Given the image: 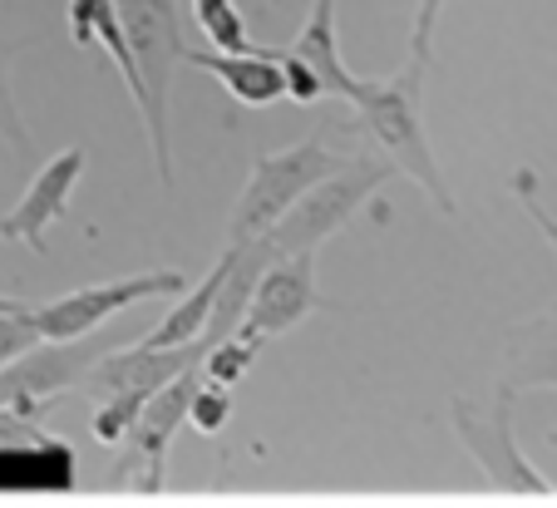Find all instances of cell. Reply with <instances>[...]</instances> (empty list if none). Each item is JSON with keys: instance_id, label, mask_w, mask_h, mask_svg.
I'll use <instances>...</instances> for the list:
<instances>
[{"instance_id": "6da1fadb", "label": "cell", "mask_w": 557, "mask_h": 508, "mask_svg": "<svg viewBox=\"0 0 557 508\" xmlns=\"http://www.w3.org/2000/svg\"><path fill=\"white\" fill-rule=\"evenodd\" d=\"M424 75H430V64L410 60L405 70H395L385 79H360L350 109L370 128V138L385 149L389 169L420 183L424 198L440 212H454L449 178H444L440 153H434L430 128H424Z\"/></svg>"}, {"instance_id": "7a4b0ae2", "label": "cell", "mask_w": 557, "mask_h": 508, "mask_svg": "<svg viewBox=\"0 0 557 508\" xmlns=\"http://www.w3.org/2000/svg\"><path fill=\"white\" fill-rule=\"evenodd\" d=\"M114 15L124 25V40L134 50L138 85H144V104L138 119L148 128V149H153V169L163 178V188L178 183L173 173V134H169V109H173V79L178 64L188 54L183 45V15L178 0H114Z\"/></svg>"}, {"instance_id": "3957f363", "label": "cell", "mask_w": 557, "mask_h": 508, "mask_svg": "<svg viewBox=\"0 0 557 508\" xmlns=\"http://www.w3.org/2000/svg\"><path fill=\"white\" fill-rule=\"evenodd\" d=\"M346 153H336L321 134L301 138L292 149H267L252 159V173H247V188L237 198L227 218V247H247V243H262L286 212L315 188L326 183L331 173L346 169Z\"/></svg>"}, {"instance_id": "277c9868", "label": "cell", "mask_w": 557, "mask_h": 508, "mask_svg": "<svg viewBox=\"0 0 557 508\" xmlns=\"http://www.w3.org/2000/svg\"><path fill=\"white\" fill-rule=\"evenodd\" d=\"M389 178H395V169H389L385 159H350L346 169L331 173L326 183H315V188L286 212L282 223L262 237V243L272 247V257L315 252V247L331 243V237H336Z\"/></svg>"}, {"instance_id": "5b68a950", "label": "cell", "mask_w": 557, "mask_h": 508, "mask_svg": "<svg viewBox=\"0 0 557 508\" xmlns=\"http://www.w3.org/2000/svg\"><path fill=\"white\" fill-rule=\"evenodd\" d=\"M183 286H188V272H178V267L114 276V282L79 286V292L50 301V307H35L30 321H35V331H40V340H85V336H95L109 317H119V311H128V307H144V301H158V297H178Z\"/></svg>"}, {"instance_id": "8992f818", "label": "cell", "mask_w": 557, "mask_h": 508, "mask_svg": "<svg viewBox=\"0 0 557 508\" xmlns=\"http://www.w3.org/2000/svg\"><path fill=\"white\" fill-rule=\"evenodd\" d=\"M454 430L494 488H504V494H553V484L537 474L533 459L513 439V395H498L494 405L459 400L454 405Z\"/></svg>"}, {"instance_id": "52a82bcc", "label": "cell", "mask_w": 557, "mask_h": 508, "mask_svg": "<svg viewBox=\"0 0 557 508\" xmlns=\"http://www.w3.org/2000/svg\"><path fill=\"white\" fill-rule=\"evenodd\" d=\"M104 356L95 340H40L30 356L0 371V420H30L50 400H60L74 381H85L89 365Z\"/></svg>"}, {"instance_id": "ba28073f", "label": "cell", "mask_w": 557, "mask_h": 508, "mask_svg": "<svg viewBox=\"0 0 557 508\" xmlns=\"http://www.w3.org/2000/svg\"><path fill=\"white\" fill-rule=\"evenodd\" d=\"M202 375L198 365L193 371H183L178 381H169L163 391L148 395L144 414L134 420V430H128V464H119V484L128 488H144V494H153L158 484H163V459H169V445L173 434L188 424V405L193 395H198Z\"/></svg>"}, {"instance_id": "9c48e42d", "label": "cell", "mask_w": 557, "mask_h": 508, "mask_svg": "<svg viewBox=\"0 0 557 508\" xmlns=\"http://www.w3.org/2000/svg\"><path fill=\"white\" fill-rule=\"evenodd\" d=\"M315 252L301 257H276L262 276H257V292L247 301V317L237 326V336L262 346L272 336H286L292 326H301L315 311Z\"/></svg>"}, {"instance_id": "30bf717a", "label": "cell", "mask_w": 557, "mask_h": 508, "mask_svg": "<svg viewBox=\"0 0 557 508\" xmlns=\"http://www.w3.org/2000/svg\"><path fill=\"white\" fill-rule=\"evenodd\" d=\"M85 163L89 159L79 144H74V149H60L54 159H45V169L35 173L30 188L21 193V202L0 218V237H5V243H25L30 252H45V233L64 218L74 188L85 178Z\"/></svg>"}, {"instance_id": "8fae6325", "label": "cell", "mask_w": 557, "mask_h": 508, "mask_svg": "<svg viewBox=\"0 0 557 508\" xmlns=\"http://www.w3.org/2000/svg\"><path fill=\"white\" fill-rule=\"evenodd\" d=\"M202 365V346H173V350H148V346H109L104 356L89 365L85 385L89 395L109 400V395H153L169 381H178L183 371Z\"/></svg>"}, {"instance_id": "7c38bea8", "label": "cell", "mask_w": 557, "mask_h": 508, "mask_svg": "<svg viewBox=\"0 0 557 508\" xmlns=\"http://www.w3.org/2000/svg\"><path fill=\"white\" fill-rule=\"evenodd\" d=\"M183 64L212 75L227 89L237 104L247 109H272L286 99L282 85V50H262V54H218V50H188Z\"/></svg>"}, {"instance_id": "4fadbf2b", "label": "cell", "mask_w": 557, "mask_h": 508, "mask_svg": "<svg viewBox=\"0 0 557 508\" xmlns=\"http://www.w3.org/2000/svg\"><path fill=\"white\" fill-rule=\"evenodd\" d=\"M292 54L306 64V70H311L315 79H321V95H326V99H341V104H350V99H356L360 75H350L346 60H341L336 0H311V15H306V25L296 30Z\"/></svg>"}, {"instance_id": "5bb4252c", "label": "cell", "mask_w": 557, "mask_h": 508, "mask_svg": "<svg viewBox=\"0 0 557 508\" xmlns=\"http://www.w3.org/2000/svg\"><path fill=\"white\" fill-rule=\"evenodd\" d=\"M227 262H232V252H222L218 262H212V272L202 276L198 286H193L188 297L178 301V307L169 311V317L158 321L153 331H148L138 346H148V350H173V346H193V340L202 336V326H208V317H212V301H218V292H222V282H227Z\"/></svg>"}, {"instance_id": "9a60e30c", "label": "cell", "mask_w": 557, "mask_h": 508, "mask_svg": "<svg viewBox=\"0 0 557 508\" xmlns=\"http://www.w3.org/2000/svg\"><path fill=\"white\" fill-rule=\"evenodd\" d=\"M523 391H557V307L518 336L513 365L504 375V395Z\"/></svg>"}, {"instance_id": "2e32d148", "label": "cell", "mask_w": 557, "mask_h": 508, "mask_svg": "<svg viewBox=\"0 0 557 508\" xmlns=\"http://www.w3.org/2000/svg\"><path fill=\"white\" fill-rule=\"evenodd\" d=\"M198 30L208 35V50L218 54H262V45L247 40V21L232 0H188Z\"/></svg>"}, {"instance_id": "e0dca14e", "label": "cell", "mask_w": 557, "mask_h": 508, "mask_svg": "<svg viewBox=\"0 0 557 508\" xmlns=\"http://www.w3.org/2000/svg\"><path fill=\"white\" fill-rule=\"evenodd\" d=\"M257 350H262V346H252V340H243V336H227L222 346H212L208 356H202L198 375L208 385H218V391H232V385H237L257 365Z\"/></svg>"}, {"instance_id": "ac0fdd59", "label": "cell", "mask_w": 557, "mask_h": 508, "mask_svg": "<svg viewBox=\"0 0 557 508\" xmlns=\"http://www.w3.org/2000/svg\"><path fill=\"white\" fill-rule=\"evenodd\" d=\"M144 395H109V400H99L95 410V439H104V445H124L128 430H134V420L144 414Z\"/></svg>"}, {"instance_id": "d6986e66", "label": "cell", "mask_w": 557, "mask_h": 508, "mask_svg": "<svg viewBox=\"0 0 557 508\" xmlns=\"http://www.w3.org/2000/svg\"><path fill=\"white\" fill-rule=\"evenodd\" d=\"M30 311H35V307H25V311H0V371H5V365H15L21 356H30V350L40 346V331H35Z\"/></svg>"}, {"instance_id": "ffe728a7", "label": "cell", "mask_w": 557, "mask_h": 508, "mask_svg": "<svg viewBox=\"0 0 557 508\" xmlns=\"http://www.w3.org/2000/svg\"><path fill=\"white\" fill-rule=\"evenodd\" d=\"M227 414H232V395L202 381L198 395H193V405H188V424L193 430H202V434H218L222 424H227Z\"/></svg>"}, {"instance_id": "44dd1931", "label": "cell", "mask_w": 557, "mask_h": 508, "mask_svg": "<svg viewBox=\"0 0 557 508\" xmlns=\"http://www.w3.org/2000/svg\"><path fill=\"white\" fill-rule=\"evenodd\" d=\"M0 138H5L15 153H30V128H25L21 104H15V89H11V75H5V60H0Z\"/></svg>"}, {"instance_id": "7402d4cb", "label": "cell", "mask_w": 557, "mask_h": 508, "mask_svg": "<svg viewBox=\"0 0 557 508\" xmlns=\"http://www.w3.org/2000/svg\"><path fill=\"white\" fill-rule=\"evenodd\" d=\"M444 5H449V0H420V5H414V25H410V60L414 64H430L434 30H440Z\"/></svg>"}, {"instance_id": "603a6c76", "label": "cell", "mask_w": 557, "mask_h": 508, "mask_svg": "<svg viewBox=\"0 0 557 508\" xmlns=\"http://www.w3.org/2000/svg\"><path fill=\"white\" fill-rule=\"evenodd\" d=\"M282 85H286V99H292V104H315V99H326L321 95V79H315L292 50L282 54Z\"/></svg>"}, {"instance_id": "cb8c5ba5", "label": "cell", "mask_w": 557, "mask_h": 508, "mask_svg": "<svg viewBox=\"0 0 557 508\" xmlns=\"http://www.w3.org/2000/svg\"><path fill=\"white\" fill-rule=\"evenodd\" d=\"M513 198L523 202V212L533 218L537 233H543L547 243H553V252H557V218L543 208V202H537V178H533V173H518V178H513Z\"/></svg>"}, {"instance_id": "d4e9b609", "label": "cell", "mask_w": 557, "mask_h": 508, "mask_svg": "<svg viewBox=\"0 0 557 508\" xmlns=\"http://www.w3.org/2000/svg\"><path fill=\"white\" fill-rule=\"evenodd\" d=\"M30 301H21V297H0V311H25Z\"/></svg>"}, {"instance_id": "484cf974", "label": "cell", "mask_w": 557, "mask_h": 508, "mask_svg": "<svg viewBox=\"0 0 557 508\" xmlns=\"http://www.w3.org/2000/svg\"><path fill=\"white\" fill-rule=\"evenodd\" d=\"M272 5H276V0H272Z\"/></svg>"}]
</instances>
